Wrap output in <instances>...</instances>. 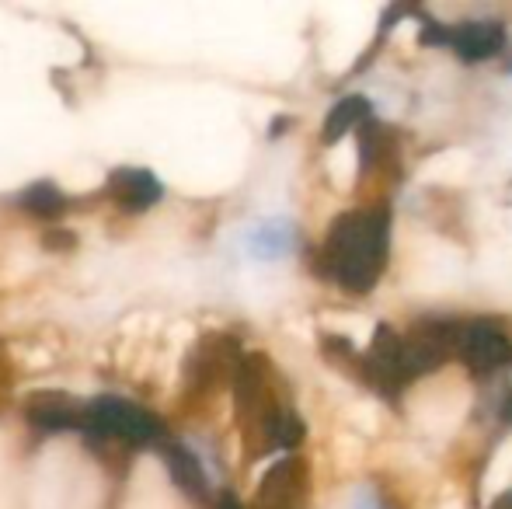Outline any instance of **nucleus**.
I'll return each mask as SVG.
<instances>
[{
    "mask_svg": "<svg viewBox=\"0 0 512 509\" xmlns=\"http://www.w3.org/2000/svg\"><path fill=\"white\" fill-rule=\"evenodd\" d=\"M220 509H241V503H237L234 496H223V499H220Z\"/></svg>",
    "mask_w": 512,
    "mask_h": 509,
    "instance_id": "obj_9",
    "label": "nucleus"
},
{
    "mask_svg": "<svg viewBox=\"0 0 512 509\" xmlns=\"http://www.w3.org/2000/svg\"><path fill=\"white\" fill-rule=\"evenodd\" d=\"M81 433H88L98 443H133V447H147V443H161V419L147 412L143 405L119 394H98V398L84 401V422Z\"/></svg>",
    "mask_w": 512,
    "mask_h": 509,
    "instance_id": "obj_1",
    "label": "nucleus"
},
{
    "mask_svg": "<svg viewBox=\"0 0 512 509\" xmlns=\"http://www.w3.org/2000/svg\"><path fill=\"white\" fill-rule=\"evenodd\" d=\"M443 509H460V503H446Z\"/></svg>",
    "mask_w": 512,
    "mask_h": 509,
    "instance_id": "obj_11",
    "label": "nucleus"
},
{
    "mask_svg": "<svg viewBox=\"0 0 512 509\" xmlns=\"http://www.w3.org/2000/svg\"><path fill=\"white\" fill-rule=\"evenodd\" d=\"M297 475L300 468L293 461L276 464L258 489L255 509H297Z\"/></svg>",
    "mask_w": 512,
    "mask_h": 509,
    "instance_id": "obj_5",
    "label": "nucleus"
},
{
    "mask_svg": "<svg viewBox=\"0 0 512 509\" xmlns=\"http://www.w3.org/2000/svg\"><path fill=\"white\" fill-rule=\"evenodd\" d=\"M108 199L126 213H147L164 199V185L147 168H115L105 185Z\"/></svg>",
    "mask_w": 512,
    "mask_h": 509,
    "instance_id": "obj_2",
    "label": "nucleus"
},
{
    "mask_svg": "<svg viewBox=\"0 0 512 509\" xmlns=\"http://www.w3.org/2000/svg\"><path fill=\"white\" fill-rule=\"evenodd\" d=\"M18 206L39 220H60L70 210V199L56 182H32L18 192Z\"/></svg>",
    "mask_w": 512,
    "mask_h": 509,
    "instance_id": "obj_6",
    "label": "nucleus"
},
{
    "mask_svg": "<svg viewBox=\"0 0 512 509\" xmlns=\"http://www.w3.org/2000/svg\"><path fill=\"white\" fill-rule=\"evenodd\" d=\"M0 370H7V360H4V349H0ZM7 381V374H0V384Z\"/></svg>",
    "mask_w": 512,
    "mask_h": 509,
    "instance_id": "obj_10",
    "label": "nucleus"
},
{
    "mask_svg": "<svg viewBox=\"0 0 512 509\" xmlns=\"http://www.w3.org/2000/svg\"><path fill=\"white\" fill-rule=\"evenodd\" d=\"M251 248L258 255H283L290 248V227L283 224H262L251 234Z\"/></svg>",
    "mask_w": 512,
    "mask_h": 509,
    "instance_id": "obj_8",
    "label": "nucleus"
},
{
    "mask_svg": "<svg viewBox=\"0 0 512 509\" xmlns=\"http://www.w3.org/2000/svg\"><path fill=\"white\" fill-rule=\"evenodd\" d=\"M223 363H227V356H223V342L220 339H203L196 349H192V356L185 360V377L192 381V387H209L213 381H220L223 374Z\"/></svg>",
    "mask_w": 512,
    "mask_h": 509,
    "instance_id": "obj_7",
    "label": "nucleus"
},
{
    "mask_svg": "<svg viewBox=\"0 0 512 509\" xmlns=\"http://www.w3.org/2000/svg\"><path fill=\"white\" fill-rule=\"evenodd\" d=\"M157 450H161L164 464H168L171 482H175L185 496L206 499V471H203V464H199V457L192 454L185 443H175V440H161Z\"/></svg>",
    "mask_w": 512,
    "mask_h": 509,
    "instance_id": "obj_4",
    "label": "nucleus"
},
{
    "mask_svg": "<svg viewBox=\"0 0 512 509\" xmlns=\"http://www.w3.org/2000/svg\"><path fill=\"white\" fill-rule=\"evenodd\" d=\"M25 419L35 429L46 433H63V429H81L84 422V401H74L63 391H39L25 401Z\"/></svg>",
    "mask_w": 512,
    "mask_h": 509,
    "instance_id": "obj_3",
    "label": "nucleus"
}]
</instances>
